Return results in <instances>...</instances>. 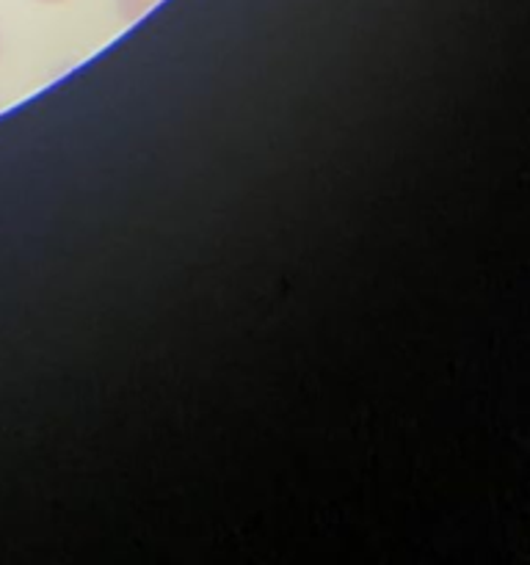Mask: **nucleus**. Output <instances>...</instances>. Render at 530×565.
<instances>
[{"mask_svg": "<svg viewBox=\"0 0 530 565\" xmlns=\"http://www.w3.org/2000/svg\"><path fill=\"white\" fill-rule=\"evenodd\" d=\"M160 3L163 0H116V11H119V17L127 25H132V22L144 20L152 9H158Z\"/></svg>", "mask_w": 530, "mask_h": 565, "instance_id": "nucleus-1", "label": "nucleus"}, {"mask_svg": "<svg viewBox=\"0 0 530 565\" xmlns=\"http://www.w3.org/2000/svg\"><path fill=\"white\" fill-rule=\"evenodd\" d=\"M39 3H50V6H55V3H66V0H39Z\"/></svg>", "mask_w": 530, "mask_h": 565, "instance_id": "nucleus-2", "label": "nucleus"}]
</instances>
